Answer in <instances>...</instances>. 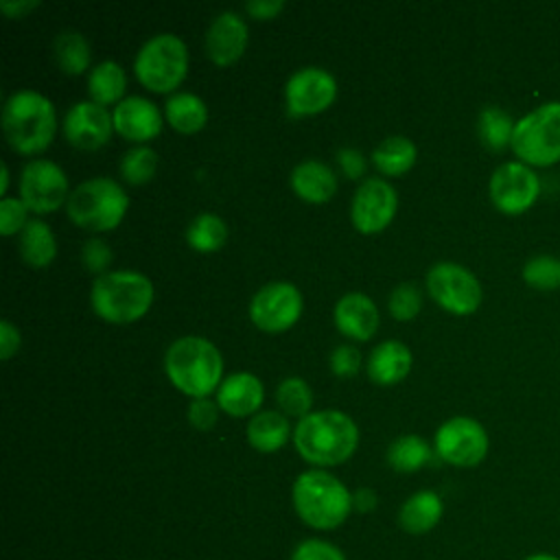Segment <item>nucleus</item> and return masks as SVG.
Here are the masks:
<instances>
[{
    "instance_id": "obj_1",
    "label": "nucleus",
    "mask_w": 560,
    "mask_h": 560,
    "mask_svg": "<svg viewBox=\"0 0 560 560\" xmlns=\"http://www.w3.org/2000/svg\"><path fill=\"white\" fill-rule=\"evenodd\" d=\"M293 444L306 462L315 466H337L354 453L359 429L343 411H311L300 418L293 431Z\"/></svg>"
},
{
    "instance_id": "obj_2",
    "label": "nucleus",
    "mask_w": 560,
    "mask_h": 560,
    "mask_svg": "<svg viewBox=\"0 0 560 560\" xmlns=\"http://www.w3.org/2000/svg\"><path fill=\"white\" fill-rule=\"evenodd\" d=\"M164 368L171 383L192 398H206L221 385V354L217 346L203 337L188 335L175 339L166 350Z\"/></svg>"
},
{
    "instance_id": "obj_3",
    "label": "nucleus",
    "mask_w": 560,
    "mask_h": 560,
    "mask_svg": "<svg viewBox=\"0 0 560 560\" xmlns=\"http://www.w3.org/2000/svg\"><path fill=\"white\" fill-rule=\"evenodd\" d=\"M55 107L35 90L13 92L2 107V129L20 153L44 151L55 136Z\"/></svg>"
},
{
    "instance_id": "obj_4",
    "label": "nucleus",
    "mask_w": 560,
    "mask_h": 560,
    "mask_svg": "<svg viewBox=\"0 0 560 560\" xmlns=\"http://www.w3.org/2000/svg\"><path fill=\"white\" fill-rule=\"evenodd\" d=\"M293 508L313 529L339 527L352 508L348 488L326 470H306L293 483Z\"/></svg>"
},
{
    "instance_id": "obj_5",
    "label": "nucleus",
    "mask_w": 560,
    "mask_h": 560,
    "mask_svg": "<svg viewBox=\"0 0 560 560\" xmlns=\"http://www.w3.org/2000/svg\"><path fill=\"white\" fill-rule=\"evenodd\" d=\"M90 298L98 317L114 324H129L149 311L153 284L138 271H107L94 280Z\"/></svg>"
},
{
    "instance_id": "obj_6",
    "label": "nucleus",
    "mask_w": 560,
    "mask_h": 560,
    "mask_svg": "<svg viewBox=\"0 0 560 560\" xmlns=\"http://www.w3.org/2000/svg\"><path fill=\"white\" fill-rule=\"evenodd\" d=\"M510 149L532 168L560 162V101H547L521 116Z\"/></svg>"
},
{
    "instance_id": "obj_7",
    "label": "nucleus",
    "mask_w": 560,
    "mask_h": 560,
    "mask_svg": "<svg viewBox=\"0 0 560 560\" xmlns=\"http://www.w3.org/2000/svg\"><path fill=\"white\" fill-rule=\"evenodd\" d=\"M129 199L118 182L109 177H92L81 182L68 197V217L85 230L103 232L116 228L125 212Z\"/></svg>"
},
{
    "instance_id": "obj_8",
    "label": "nucleus",
    "mask_w": 560,
    "mask_h": 560,
    "mask_svg": "<svg viewBox=\"0 0 560 560\" xmlns=\"http://www.w3.org/2000/svg\"><path fill=\"white\" fill-rule=\"evenodd\" d=\"M188 68L186 44L173 33H160L147 39L133 61L138 81L151 92H171L175 90Z\"/></svg>"
},
{
    "instance_id": "obj_9",
    "label": "nucleus",
    "mask_w": 560,
    "mask_h": 560,
    "mask_svg": "<svg viewBox=\"0 0 560 560\" xmlns=\"http://www.w3.org/2000/svg\"><path fill=\"white\" fill-rule=\"evenodd\" d=\"M429 295L453 315H470L481 304V284L466 267L442 260L427 271Z\"/></svg>"
},
{
    "instance_id": "obj_10",
    "label": "nucleus",
    "mask_w": 560,
    "mask_h": 560,
    "mask_svg": "<svg viewBox=\"0 0 560 560\" xmlns=\"http://www.w3.org/2000/svg\"><path fill=\"white\" fill-rule=\"evenodd\" d=\"M488 192L499 212L514 217L527 212L536 203L540 195V179L532 166L518 160L503 162L490 175Z\"/></svg>"
},
{
    "instance_id": "obj_11",
    "label": "nucleus",
    "mask_w": 560,
    "mask_h": 560,
    "mask_svg": "<svg viewBox=\"0 0 560 560\" xmlns=\"http://www.w3.org/2000/svg\"><path fill=\"white\" fill-rule=\"evenodd\" d=\"M435 453L446 464L459 468L477 466L488 455V433L477 420L468 416H455L438 429Z\"/></svg>"
},
{
    "instance_id": "obj_12",
    "label": "nucleus",
    "mask_w": 560,
    "mask_h": 560,
    "mask_svg": "<svg viewBox=\"0 0 560 560\" xmlns=\"http://www.w3.org/2000/svg\"><path fill=\"white\" fill-rule=\"evenodd\" d=\"M302 313V293L291 282H269L258 289L249 302L252 322L265 332L291 328Z\"/></svg>"
},
{
    "instance_id": "obj_13",
    "label": "nucleus",
    "mask_w": 560,
    "mask_h": 560,
    "mask_svg": "<svg viewBox=\"0 0 560 560\" xmlns=\"http://www.w3.org/2000/svg\"><path fill=\"white\" fill-rule=\"evenodd\" d=\"M20 197L37 214L55 212L70 197L66 173L50 160H31L22 168Z\"/></svg>"
},
{
    "instance_id": "obj_14",
    "label": "nucleus",
    "mask_w": 560,
    "mask_h": 560,
    "mask_svg": "<svg viewBox=\"0 0 560 560\" xmlns=\"http://www.w3.org/2000/svg\"><path fill=\"white\" fill-rule=\"evenodd\" d=\"M396 190L381 177L361 182L350 203V219L363 234H376L389 225L396 212Z\"/></svg>"
},
{
    "instance_id": "obj_15",
    "label": "nucleus",
    "mask_w": 560,
    "mask_h": 560,
    "mask_svg": "<svg viewBox=\"0 0 560 560\" xmlns=\"http://www.w3.org/2000/svg\"><path fill=\"white\" fill-rule=\"evenodd\" d=\"M284 94L293 116H311L324 112L335 101L337 81L330 72L308 66L291 74Z\"/></svg>"
},
{
    "instance_id": "obj_16",
    "label": "nucleus",
    "mask_w": 560,
    "mask_h": 560,
    "mask_svg": "<svg viewBox=\"0 0 560 560\" xmlns=\"http://www.w3.org/2000/svg\"><path fill=\"white\" fill-rule=\"evenodd\" d=\"M114 129V118L105 105L94 101L74 103L63 118L66 140L79 149L103 147Z\"/></svg>"
},
{
    "instance_id": "obj_17",
    "label": "nucleus",
    "mask_w": 560,
    "mask_h": 560,
    "mask_svg": "<svg viewBox=\"0 0 560 560\" xmlns=\"http://www.w3.org/2000/svg\"><path fill=\"white\" fill-rule=\"evenodd\" d=\"M247 46V24L234 11L219 13L206 31V52L219 66L234 63Z\"/></svg>"
},
{
    "instance_id": "obj_18",
    "label": "nucleus",
    "mask_w": 560,
    "mask_h": 560,
    "mask_svg": "<svg viewBox=\"0 0 560 560\" xmlns=\"http://www.w3.org/2000/svg\"><path fill=\"white\" fill-rule=\"evenodd\" d=\"M114 129L133 142L151 140L162 129V116L155 103L144 96H127L114 107Z\"/></svg>"
},
{
    "instance_id": "obj_19",
    "label": "nucleus",
    "mask_w": 560,
    "mask_h": 560,
    "mask_svg": "<svg viewBox=\"0 0 560 560\" xmlns=\"http://www.w3.org/2000/svg\"><path fill=\"white\" fill-rule=\"evenodd\" d=\"M337 328L357 341H368L378 326L376 304L365 293H346L335 304Z\"/></svg>"
},
{
    "instance_id": "obj_20",
    "label": "nucleus",
    "mask_w": 560,
    "mask_h": 560,
    "mask_svg": "<svg viewBox=\"0 0 560 560\" xmlns=\"http://www.w3.org/2000/svg\"><path fill=\"white\" fill-rule=\"evenodd\" d=\"M262 383L249 372H234L221 381L217 392L219 407L236 418L254 413L262 402Z\"/></svg>"
},
{
    "instance_id": "obj_21",
    "label": "nucleus",
    "mask_w": 560,
    "mask_h": 560,
    "mask_svg": "<svg viewBox=\"0 0 560 560\" xmlns=\"http://www.w3.org/2000/svg\"><path fill=\"white\" fill-rule=\"evenodd\" d=\"M411 368V352L400 341H383L368 357V374L378 385H394L407 376Z\"/></svg>"
},
{
    "instance_id": "obj_22",
    "label": "nucleus",
    "mask_w": 560,
    "mask_h": 560,
    "mask_svg": "<svg viewBox=\"0 0 560 560\" xmlns=\"http://www.w3.org/2000/svg\"><path fill=\"white\" fill-rule=\"evenodd\" d=\"M444 505L438 492L433 490H420L413 492L398 510V525L411 534V536H420L431 532L440 518H442Z\"/></svg>"
},
{
    "instance_id": "obj_23",
    "label": "nucleus",
    "mask_w": 560,
    "mask_h": 560,
    "mask_svg": "<svg viewBox=\"0 0 560 560\" xmlns=\"http://www.w3.org/2000/svg\"><path fill=\"white\" fill-rule=\"evenodd\" d=\"M291 188L304 201L324 203L335 195L337 179L324 162L304 160L291 171Z\"/></svg>"
},
{
    "instance_id": "obj_24",
    "label": "nucleus",
    "mask_w": 560,
    "mask_h": 560,
    "mask_svg": "<svg viewBox=\"0 0 560 560\" xmlns=\"http://www.w3.org/2000/svg\"><path fill=\"white\" fill-rule=\"evenodd\" d=\"M247 440L260 453H273L289 440V422L278 411H260L247 422Z\"/></svg>"
},
{
    "instance_id": "obj_25",
    "label": "nucleus",
    "mask_w": 560,
    "mask_h": 560,
    "mask_svg": "<svg viewBox=\"0 0 560 560\" xmlns=\"http://www.w3.org/2000/svg\"><path fill=\"white\" fill-rule=\"evenodd\" d=\"M20 254L31 267H46L57 254L55 234L42 219H31L20 232Z\"/></svg>"
},
{
    "instance_id": "obj_26",
    "label": "nucleus",
    "mask_w": 560,
    "mask_h": 560,
    "mask_svg": "<svg viewBox=\"0 0 560 560\" xmlns=\"http://www.w3.org/2000/svg\"><path fill=\"white\" fill-rule=\"evenodd\" d=\"M418 149L416 144L405 138V136H392L385 138L374 151H372V162L383 175H402L407 173L413 162H416Z\"/></svg>"
},
{
    "instance_id": "obj_27",
    "label": "nucleus",
    "mask_w": 560,
    "mask_h": 560,
    "mask_svg": "<svg viewBox=\"0 0 560 560\" xmlns=\"http://www.w3.org/2000/svg\"><path fill=\"white\" fill-rule=\"evenodd\" d=\"M166 120L182 133H195L206 125L208 107L197 94L177 92L166 101Z\"/></svg>"
},
{
    "instance_id": "obj_28",
    "label": "nucleus",
    "mask_w": 560,
    "mask_h": 560,
    "mask_svg": "<svg viewBox=\"0 0 560 560\" xmlns=\"http://www.w3.org/2000/svg\"><path fill=\"white\" fill-rule=\"evenodd\" d=\"M514 127H516V120L505 109H501L497 105H486L479 112V120H477L479 140L490 151L508 149L512 144Z\"/></svg>"
},
{
    "instance_id": "obj_29",
    "label": "nucleus",
    "mask_w": 560,
    "mask_h": 560,
    "mask_svg": "<svg viewBox=\"0 0 560 560\" xmlns=\"http://www.w3.org/2000/svg\"><path fill=\"white\" fill-rule=\"evenodd\" d=\"M125 72L116 61H101L92 68L88 77V90L94 103L109 105L116 103L125 92ZM120 103V101H118Z\"/></svg>"
},
{
    "instance_id": "obj_30",
    "label": "nucleus",
    "mask_w": 560,
    "mask_h": 560,
    "mask_svg": "<svg viewBox=\"0 0 560 560\" xmlns=\"http://www.w3.org/2000/svg\"><path fill=\"white\" fill-rule=\"evenodd\" d=\"M52 52L66 74H81L90 63V44L77 31H61L52 42Z\"/></svg>"
},
{
    "instance_id": "obj_31",
    "label": "nucleus",
    "mask_w": 560,
    "mask_h": 560,
    "mask_svg": "<svg viewBox=\"0 0 560 560\" xmlns=\"http://www.w3.org/2000/svg\"><path fill=\"white\" fill-rule=\"evenodd\" d=\"M431 457L429 444L420 435H400L387 448V462L398 472H416Z\"/></svg>"
},
{
    "instance_id": "obj_32",
    "label": "nucleus",
    "mask_w": 560,
    "mask_h": 560,
    "mask_svg": "<svg viewBox=\"0 0 560 560\" xmlns=\"http://www.w3.org/2000/svg\"><path fill=\"white\" fill-rule=\"evenodd\" d=\"M228 238V225L221 217L203 212L190 221L186 228V241L197 252H217Z\"/></svg>"
},
{
    "instance_id": "obj_33",
    "label": "nucleus",
    "mask_w": 560,
    "mask_h": 560,
    "mask_svg": "<svg viewBox=\"0 0 560 560\" xmlns=\"http://www.w3.org/2000/svg\"><path fill=\"white\" fill-rule=\"evenodd\" d=\"M523 280L538 291H553L560 287V258L551 254H536L523 265Z\"/></svg>"
},
{
    "instance_id": "obj_34",
    "label": "nucleus",
    "mask_w": 560,
    "mask_h": 560,
    "mask_svg": "<svg viewBox=\"0 0 560 560\" xmlns=\"http://www.w3.org/2000/svg\"><path fill=\"white\" fill-rule=\"evenodd\" d=\"M276 400L278 405L284 409V413L289 416H298L304 418L311 413V405H313V392L308 387V383L304 378L291 376L284 378L278 389H276Z\"/></svg>"
},
{
    "instance_id": "obj_35",
    "label": "nucleus",
    "mask_w": 560,
    "mask_h": 560,
    "mask_svg": "<svg viewBox=\"0 0 560 560\" xmlns=\"http://www.w3.org/2000/svg\"><path fill=\"white\" fill-rule=\"evenodd\" d=\"M158 168V153L151 147H133L120 160V173L129 184H144Z\"/></svg>"
},
{
    "instance_id": "obj_36",
    "label": "nucleus",
    "mask_w": 560,
    "mask_h": 560,
    "mask_svg": "<svg viewBox=\"0 0 560 560\" xmlns=\"http://www.w3.org/2000/svg\"><path fill=\"white\" fill-rule=\"evenodd\" d=\"M422 306V298H420V291L416 289V284L411 282H402L398 284L392 295H389V313L400 319V322H407V319H413L418 315Z\"/></svg>"
},
{
    "instance_id": "obj_37",
    "label": "nucleus",
    "mask_w": 560,
    "mask_h": 560,
    "mask_svg": "<svg viewBox=\"0 0 560 560\" xmlns=\"http://www.w3.org/2000/svg\"><path fill=\"white\" fill-rule=\"evenodd\" d=\"M26 203L18 197H4L0 201V232L4 236H11L15 232H22L24 225L28 223L26 221Z\"/></svg>"
},
{
    "instance_id": "obj_38",
    "label": "nucleus",
    "mask_w": 560,
    "mask_h": 560,
    "mask_svg": "<svg viewBox=\"0 0 560 560\" xmlns=\"http://www.w3.org/2000/svg\"><path fill=\"white\" fill-rule=\"evenodd\" d=\"M291 560H346V556L332 542H326L319 538H306L293 549Z\"/></svg>"
},
{
    "instance_id": "obj_39",
    "label": "nucleus",
    "mask_w": 560,
    "mask_h": 560,
    "mask_svg": "<svg viewBox=\"0 0 560 560\" xmlns=\"http://www.w3.org/2000/svg\"><path fill=\"white\" fill-rule=\"evenodd\" d=\"M81 262H83V267H85L88 271L103 276V271H105V269L109 267V262H112V249H109V245H107L105 241H101V238H90V241H85L83 247H81Z\"/></svg>"
},
{
    "instance_id": "obj_40",
    "label": "nucleus",
    "mask_w": 560,
    "mask_h": 560,
    "mask_svg": "<svg viewBox=\"0 0 560 560\" xmlns=\"http://www.w3.org/2000/svg\"><path fill=\"white\" fill-rule=\"evenodd\" d=\"M361 368V352L354 346H339L330 354V370L337 376H352Z\"/></svg>"
},
{
    "instance_id": "obj_41",
    "label": "nucleus",
    "mask_w": 560,
    "mask_h": 560,
    "mask_svg": "<svg viewBox=\"0 0 560 560\" xmlns=\"http://www.w3.org/2000/svg\"><path fill=\"white\" fill-rule=\"evenodd\" d=\"M217 418H219V407L208 398H195L188 405V422L201 431L212 429L217 424Z\"/></svg>"
},
{
    "instance_id": "obj_42",
    "label": "nucleus",
    "mask_w": 560,
    "mask_h": 560,
    "mask_svg": "<svg viewBox=\"0 0 560 560\" xmlns=\"http://www.w3.org/2000/svg\"><path fill=\"white\" fill-rule=\"evenodd\" d=\"M337 160H339L341 171H343L348 177H352V179H354V177H361L363 171H365V158H363V153L357 151V149H350V147L341 149V151L337 153Z\"/></svg>"
},
{
    "instance_id": "obj_43",
    "label": "nucleus",
    "mask_w": 560,
    "mask_h": 560,
    "mask_svg": "<svg viewBox=\"0 0 560 560\" xmlns=\"http://www.w3.org/2000/svg\"><path fill=\"white\" fill-rule=\"evenodd\" d=\"M20 348V330L9 322H0V359H11Z\"/></svg>"
},
{
    "instance_id": "obj_44",
    "label": "nucleus",
    "mask_w": 560,
    "mask_h": 560,
    "mask_svg": "<svg viewBox=\"0 0 560 560\" xmlns=\"http://www.w3.org/2000/svg\"><path fill=\"white\" fill-rule=\"evenodd\" d=\"M284 9V2L282 0H249L245 4V11L252 15V18H258V20H269L273 18L276 13H280Z\"/></svg>"
},
{
    "instance_id": "obj_45",
    "label": "nucleus",
    "mask_w": 560,
    "mask_h": 560,
    "mask_svg": "<svg viewBox=\"0 0 560 560\" xmlns=\"http://www.w3.org/2000/svg\"><path fill=\"white\" fill-rule=\"evenodd\" d=\"M376 503H378V499L372 488H359L352 494V508L359 512H372L376 508Z\"/></svg>"
},
{
    "instance_id": "obj_46",
    "label": "nucleus",
    "mask_w": 560,
    "mask_h": 560,
    "mask_svg": "<svg viewBox=\"0 0 560 560\" xmlns=\"http://www.w3.org/2000/svg\"><path fill=\"white\" fill-rule=\"evenodd\" d=\"M35 7H39L37 0H18V2L0 0V9H2L9 18H22V15H26L28 11H33Z\"/></svg>"
},
{
    "instance_id": "obj_47",
    "label": "nucleus",
    "mask_w": 560,
    "mask_h": 560,
    "mask_svg": "<svg viewBox=\"0 0 560 560\" xmlns=\"http://www.w3.org/2000/svg\"><path fill=\"white\" fill-rule=\"evenodd\" d=\"M523 560H560V558L556 553H549V551H536V553L525 556Z\"/></svg>"
},
{
    "instance_id": "obj_48",
    "label": "nucleus",
    "mask_w": 560,
    "mask_h": 560,
    "mask_svg": "<svg viewBox=\"0 0 560 560\" xmlns=\"http://www.w3.org/2000/svg\"><path fill=\"white\" fill-rule=\"evenodd\" d=\"M0 175H2V192H7V186H9V168H7V164H2Z\"/></svg>"
}]
</instances>
